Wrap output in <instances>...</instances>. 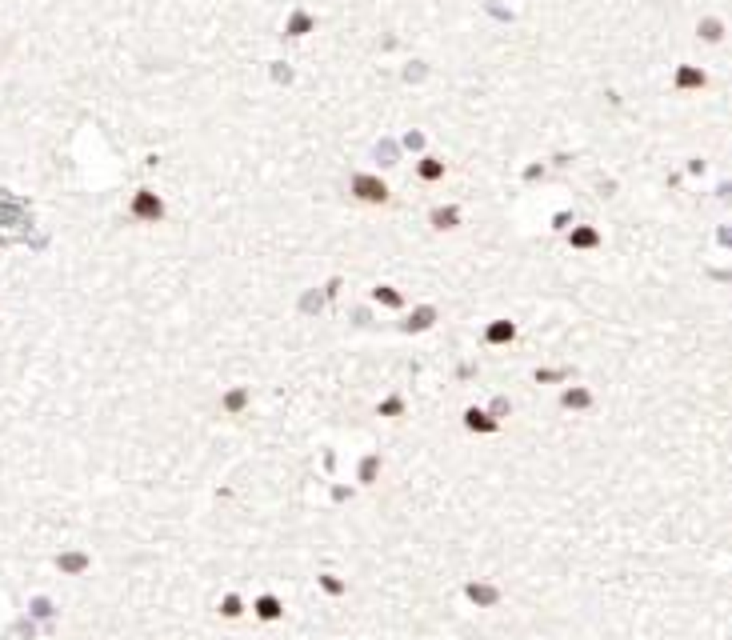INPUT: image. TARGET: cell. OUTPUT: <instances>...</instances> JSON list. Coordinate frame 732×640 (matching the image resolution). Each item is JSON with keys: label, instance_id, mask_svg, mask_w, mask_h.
Returning <instances> with one entry per match:
<instances>
[{"label": "cell", "instance_id": "cell-1", "mask_svg": "<svg viewBox=\"0 0 732 640\" xmlns=\"http://www.w3.org/2000/svg\"><path fill=\"white\" fill-rule=\"evenodd\" d=\"M357 189L364 200H384V185H376V180H357Z\"/></svg>", "mask_w": 732, "mask_h": 640}]
</instances>
